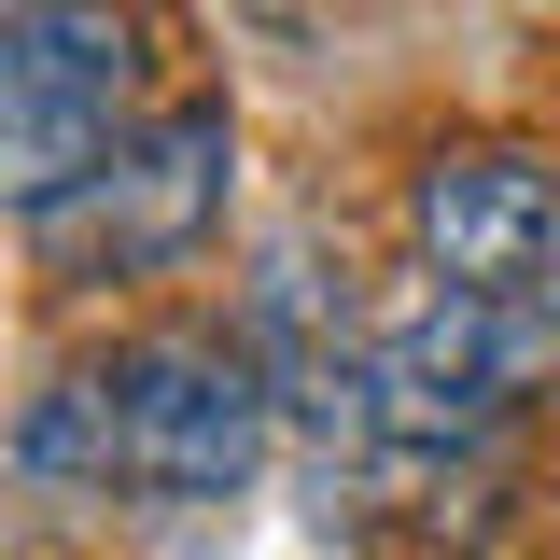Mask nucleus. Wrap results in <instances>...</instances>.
Masks as SVG:
<instances>
[{
	"label": "nucleus",
	"instance_id": "f03ea898",
	"mask_svg": "<svg viewBox=\"0 0 560 560\" xmlns=\"http://www.w3.org/2000/svg\"><path fill=\"white\" fill-rule=\"evenodd\" d=\"M224 183H238V127H224V98H183V113L127 127L84 183H57L28 210V238H43L57 280H154L183 253H210Z\"/></svg>",
	"mask_w": 560,
	"mask_h": 560
},
{
	"label": "nucleus",
	"instance_id": "20e7f679",
	"mask_svg": "<svg viewBox=\"0 0 560 560\" xmlns=\"http://www.w3.org/2000/svg\"><path fill=\"white\" fill-rule=\"evenodd\" d=\"M407 224H420V267L448 280V294H490V280H518V267L560 253V183L518 140H448V154L420 168Z\"/></svg>",
	"mask_w": 560,
	"mask_h": 560
},
{
	"label": "nucleus",
	"instance_id": "39448f33",
	"mask_svg": "<svg viewBox=\"0 0 560 560\" xmlns=\"http://www.w3.org/2000/svg\"><path fill=\"white\" fill-rule=\"evenodd\" d=\"M0 28H14V0H0Z\"/></svg>",
	"mask_w": 560,
	"mask_h": 560
},
{
	"label": "nucleus",
	"instance_id": "7ed1b4c3",
	"mask_svg": "<svg viewBox=\"0 0 560 560\" xmlns=\"http://www.w3.org/2000/svg\"><path fill=\"white\" fill-rule=\"evenodd\" d=\"M140 127V28L127 0H28L0 28V197L43 210Z\"/></svg>",
	"mask_w": 560,
	"mask_h": 560
},
{
	"label": "nucleus",
	"instance_id": "f257e3e1",
	"mask_svg": "<svg viewBox=\"0 0 560 560\" xmlns=\"http://www.w3.org/2000/svg\"><path fill=\"white\" fill-rule=\"evenodd\" d=\"M14 463L70 490H140V504H224L267 463V378L224 337H127L113 364L28 407Z\"/></svg>",
	"mask_w": 560,
	"mask_h": 560
}]
</instances>
